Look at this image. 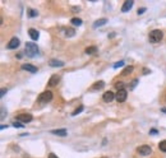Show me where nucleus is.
Wrapping results in <instances>:
<instances>
[{
    "instance_id": "aec40b11",
    "label": "nucleus",
    "mask_w": 166,
    "mask_h": 158,
    "mask_svg": "<svg viewBox=\"0 0 166 158\" xmlns=\"http://www.w3.org/2000/svg\"><path fill=\"white\" fill-rule=\"evenodd\" d=\"M133 69H134L133 66H127V68H125V69L123 70V73H121V74H123V75H128V74H130V73L133 72Z\"/></svg>"
},
{
    "instance_id": "0eeeda50",
    "label": "nucleus",
    "mask_w": 166,
    "mask_h": 158,
    "mask_svg": "<svg viewBox=\"0 0 166 158\" xmlns=\"http://www.w3.org/2000/svg\"><path fill=\"white\" fill-rule=\"evenodd\" d=\"M19 40L17 39V37H13L12 40L8 42V45H7V48L8 50H14V48H17L18 46H19Z\"/></svg>"
},
{
    "instance_id": "f257e3e1",
    "label": "nucleus",
    "mask_w": 166,
    "mask_h": 158,
    "mask_svg": "<svg viewBox=\"0 0 166 158\" xmlns=\"http://www.w3.org/2000/svg\"><path fill=\"white\" fill-rule=\"evenodd\" d=\"M24 48H26V55L28 58H35L39 55V47L35 42H26Z\"/></svg>"
},
{
    "instance_id": "2f4dec72",
    "label": "nucleus",
    "mask_w": 166,
    "mask_h": 158,
    "mask_svg": "<svg viewBox=\"0 0 166 158\" xmlns=\"http://www.w3.org/2000/svg\"><path fill=\"white\" fill-rule=\"evenodd\" d=\"M49 158H58V156H55L54 153H50L49 154Z\"/></svg>"
},
{
    "instance_id": "6e6552de",
    "label": "nucleus",
    "mask_w": 166,
    "mask_h": 158,
    "mask_svg": "<svg viewBox=\"0 0 166 158\" xmlns=\"http://www.w3.org/2000/svg\"><path fill=\"white\" fill-rule=\"evenodd\" d=\"M133 4H134V1H133V0H127V1H124L123 7H121V12H123V13L129 12V10L133 8Z\"/></svg>"
},
{
    "instance_id": "cd10ccee",
    "label": "nucleus",
    "mask_w": 166,
    "mask_h": 158,
    "mask_svg": "<svg viewBox=\"0 0 166 158\" xmlns=\"http://www.w3.org/2000/svg\"><path fill=\"white\" fill-rule=\"evenodd\" d=\"M146 12V8H141V9H138V15H141V14H143V13Z\"/></svg>"
},
{
    "instance_id": "7ed1b4c3",
    "label": "nucleus",
    "mask_w": 166,
    "mask_h": 158,
    "mask_svg": "<svg viewBox=\"0 0 166 158\" xmlns=\"http://www.w3.org/2000/svg\"><path fill=\"white\" fill-rule=\"evenodd\" d=\"M51 100H53V92L45 91V92H42V93H40L39 98H37V102H40V103H47V102H50Z\"/></svg>"
},
{
    "instance_id": "a878e982",
    "label": "nucleus",
    "mask_w": 166,
    "mask_h": 158,
    "mask_svg": "<svg viewBox=\"0 0 166 158\" xmlns=\"http://www.w3.org/2000/svg\"><path fill=\"white\" fill-rule=\"evenodd\" d=\"M13 126L14 127H24V124H21L19 121H14L13 122Z\"/></svg>"
},
{
    "instance_id": "423d86ee",
    "label": "nucleus",
    "mask_w": 166,
    "mask_h": 158,
    "mask_svg": "<svg viewBox=\"0 0 166 158\" xmlns=\"http://www.w3.org/2000/svg\"><path fill=\"white\" fill-rule=\"evenodd\" d=\"M32 115L31 114H19V115L17 116V121H21L23 122V124H27V122L32 121Z\"/></svg>"
},
{
    "instance_id": "bb28decb",
    "label": "nucleus",
    "mask_w": 166,
    "mask_h": 158,
    "mask_svg": "<svg viewBox=\"0 0 166 158\" xmlns=\"http://www.w3.org/2000/svg\"><path fill=\"white\" fill-rule=\"evenodd\" d=\"M138 84V79H134V80L132 82V84H130V87H129V89H134L135 88V86Z\"/></svg>"
},
{
    "instance_id": "ddd939ff",
    "label": "nucleus",
    "mask_w": 166,
    "mask_h": 158,
    "mask_svg": "<svg viewBox=\"0 0 166 158\" xmlns=\"http://www.w3.org/2000/svg\"><path fill=\"white\" fill-rule=\"evenodd\" d=\"M49 65L53 68H61L64 66V62L60 61V60H56V59H51L50 61H49Z\"/></svg>"
},
{
    "instance_id": "f704fd0d",
    "label": "nucleus",
    "mask_w": 166,
    "mask_h": 158,
    "mask_svg": "<svg viewBox=\"0 0 166 158\" xmlns=\"http://www.w3.org/2000/svg\"><path fill=\"white\" fill-rule=\"evenodd\" d=\"M102 158H106V157H102Z\"/></svg>"
},
{
    "instance_id": "473e14b6",
    "label": "nucleus",
    "mask_w": 166,
    "mask_h": 158,
    "mask_svg": "<svg viewBox=\"0 0 166 158\" xmlns=\"http://www.w3.org/2000/svg\"><path fill=\"white\" fill-rule=\"evenodd\" d=\"M143 72H145V74H148L149 70H148V69H143Z\"/></svg>"
},
{
    "instance_id": "dca6fc26",
    "label": "nucleus",
    "mask_w": 166,
    "mask_h": 158,
    "mask_svg": "<svg viewBox=\"0 0 166 158\" xmlns=\"http://www.w3.org/2000/svg\"><path fill=\"white\" fill-rule=\"evenodd\" d=\"M105 87V82L100 80V82H96V83L92 86V89H102Z\"/></svg>"
},
{
    "instance_id": "393cba45",
    "label": "nucleus",
    "mask_w": 166,
    "mask_h": 158,
    "mask_svg": "<svg viewBox=\"0 0 166 158\" xmlns=\"http://www.w3.org/2000/svg\"><path fill=\"white\" fill-rule=\"evenodd\" d=\"M115 87L118 88V91H120V89H124L123 87H124V84H123V82H118V83L115 84Z\"/></svg>"
},
{
    "instance_id": "f8f14e48",
    "label": "nucleus",
    "mask_w": 166,
    "mask_h": 158,
    "mask_svg": "<svg viewBox=\"0 0 166 158\" xmlns=\"http://www.w3.org/2000/svg\"><path fill=\"white\" fill-rule=\"evenodd\" d=\"M28 35H29V37H31L33 41H37V40H39V37H40L39 31H37V29H35V28H29L28 29Z\"/></svg>"
},
{
    "instance_id": "1a4fd4ad",
    "label": "nucleus",
    "mask_w": 166,
    "mask_h": 158,
    "mask_svg": "<svg viewBox=\"0 0 166 158\" xmlns=\"http://www.w3.org/2000/svg\"><path fill=\"white\" fill-rule=\"evenodd\" d=\"M59 80H60V77H59L58 74H54V75H51V78L49 79V86L50 87H55L56 84L59 83Z\"/></svg>"
},
{
    "instance_id": "6ab92c4d",
    "label": "nucleus",
    "mask_w": 166,
    "mask_h": 158,
    "mask_svg": "<svg viewBox=\"0 0 166 158\" xmlns=\"http://www.w3.org/2000/svg\"><path fill=\"white\" fill-rule=\"evenodd\" d=\"M70 22H72L73 26H78V27L82 26V19H79V18H72Z\"/></svg>"
},
{
    "instance_id": "4468645a",
    "label": "nucleus",
    "mask_w": 166,
    "mask_h": 158,
    "mask_svg": "<svg viewBox=\"0 0 166 158\" xmlns=\"http://www.w3.org/2000/svg\"><path fill=\"white\" fill-rule=\"evenodd\" d=\"M51 134L54 135H58V137H65L68 134V131L65 129H58V130H51Z\"/></svg>"
},
{
    "instance_id": "a211bd4d",
    "label": "nucleus",
    "mask_w": 166,
    "mask_h": 158,
    "mask_svg": "<svg viewBox=\"0 0 166 158\" xmlns=\"http://www.w3.org/2000/svg\"><path fill=\"white\" fill-rule=\"evenodd\" d=\"M64 31H65V36H67V37H73L75 35V32H74V29H73V28H65Z\"/></svg>"
},
{
    "instance_id": "72a5a7b5",
    "label": "nucleus",
    "mask_w": 166,
    "mask_h": 158,
    "mask_svg": "<svg viewBox=\"0 0 166 158\" xmlns=\"http://www.w3.org/2000/svg\"><path fill=\"white\" fill-rule=\"evenodd\" d=\"M161 111H162L164 114H166V107H162V108H161Z\"/></svg>"
},
{
    "instance_id": "9b49d317",
    "label": "nucleus",
    "mask_w": 166,
    "mask_h": 158,
    "mask_svg": "<svg viewBox=\"0 0 166 158\" xmlns=\"http://www.w3.org/2000/svg\"><path fill=\"white\" fill-rule=\"evenodd\" d=\"M114 98H115V94L113 93L111 91H107L104 93V96H102V100L105 101V102H111Z\"/></svg>"
},
{
    "instance_id": "7c9ffc66",
    "label": "nucleus",
    "mask_w": 166,
    "mask_h": 158,
    "mask_svg": "<svg viewBox=\"0 0 166 158\" xmlns=\"http://www.w3.org/2000/svg\"><path fill=\"white\" fill-rule=\"evenodd\" d=\"M1 112H3L1 114V120H3V119H4V115H5V108L4 107H1Z\"/></svg>"
},
{
    "instance_id": "f03ea898",
    "label": "nucleus",
    "mask_w": 166,
    "mask_h": 158,
    "mask_svg": "<svg viewBox=\"0 0 166 158\" xmlns=\"http://www.w3.org/2000/svg\"><path fill=\"white\" fill-rule=\"evenodd\" d=\"M162 37H164V33H162L161 29H153V31L149 33V42L152 43H157L160 42V41L162 40Z\"/></svg>"
},
{
    "instance_id": "9d476101",
    "label": "nucleus",
    "mask_w": 166,
    "mask_h": 158,
    "mask_svg": "<svg viewBox=\"0 0 166 158\" xmlns=\"http://www.w3.org/2000/svg\"><path fill=\"white\" fill-rule=\"evenodd\" d=\"M21 68H22V70H27L28 73H37V70H39L36 66H33L31 64H23Z\"/></svg>"
},
{
    "instance_id": "5701e85b",
    "label": "nucleus",
    "mask_w": 166,
    "mask_h": 158,
    "mask_svg": "<svg viewBox=\"0 0 166 158\" xmlns=\"http://www.w3.org/2000/svg\"><path fill=\"white\" fill-rule=\"evenodd\" d=\"M84 110V107H83V106H79V107H78L77 108V110H74V111H73V114H72V116H77L78 115V114H81V112H82V111Z\"/></svg>"
},
{
    "instance_id": "b1692460",
    "label": "nucleus",
    "mask_w": 166,
    "mask_h": 158,
    "mask_svg": "<svg viewBox=\"0 0 166 158\" xmlns=\"http://www.w3.org/2000/svg\"><path fill=\"white\" fill-rule=\"evenodd\" d=\"M124 65H125V61H124V60H120V61H118V62L114 64V69H118V68L124 66Z\"/></svg>"
},
{
    "instance_id": "c85d7f7f",
    "label": "nucleus",
    "mask_w": 166,
    "mask_h": 158,
    "mask_svg": "<svg viewBox=\"0 0 166 158\" xmlns=\"http://www.w3.org/2000/svg\"><path fill=\"white\" fill-rule=\"evenodd\" d=\"M157 133H159V131H157L156 129H151V130H149V134H151V135H156Z\"/></svg>"
},
{
    "instance_id": "f3484780",
    "label": "nucleus",
    "mask_w": 166,
    "mask_h": 158,
    "mask_svg": "<svg viewBox=\"0 0 166 158\" xmlns=\"http://www.w3.org/2000/svg\"><path fill=\"white\" fill-rule=\"evenodd\" d=\"M84 52H86L87 55H92V54L97 52V47H96V46H89V47L86 48V51H84Z\"/></svg>"
},
{
    "instance_id": "4be33fe9",
    "label": "nucleus",
    "mask_w": 166,
    "mask_h": 158,
    "mask_svg": "<svg viewBox=\"0 0 166 158\" xmlns=\"http://www.w3.org/2000/svg\"><path fill=\"white\" fill-rule=\"evenodd\" d=\"M37 15H39V13H37L35 9H29V10H28V17H29V18L37 17Z\"/></svg>"
},
{
    "instance_id": "39448f33",
    "label": "nucleus",
    "mask_w": 166,
    "mask_h": 158,
    "mask_svg": "<svg viewBox=\"0 0 166 158\" xmlns=\"http://www.w3.org/2000/svg\"><path fill=\"white\" fill-rule=\"evenodd\" d=\"M137 152L141 156H149L152 153V148L149 145H141L137 148Z\"/></svg>"
},
{
    "instance_id": "20e7f679",
    "label": "nucleus",
    "mask_w": 166,
    "mask_h": 158,
    "mask_svg": "<svg viewBox=\"0 0 166 158\" xmlns=\"http://www.w3.org/2000/svg\"><path fill=\"white\" fill-rule=\"evenodd\" d=\"M127 97H128L127 89H120V91H118L115 94V98L118 102H125V101H127Z\"/></svg>"
},
{
    "instance_id": "2eb2a0df",
    "label": "nucleus",
    "mask_w": 166,
    "mask_h": 158,
    "mask_svg": "<svg viewBox=\"0 0 166 158\" xmlns=\"http://www.w3.org/2000/svg\"><path fill=\"white\" fill-rule=\"evenodd\" d=\"M106 23H107V19H106V18H101V19H97V21L93 23V28H97V27L105 26Z\"/></svg>"
},
{
    "instance_id": "c756f323",
    "label": "nucleus",
    "mask_w": 166,
    "mask_h": 158,
    "mask_svg": "<svg viewBox=\"0 0 166 158\" xmlns=\"http://www.w3.org/2000/svg\"><path fill=\"white\" fill-rule=\"evenodd\" d=\"M5 93H7V89H5V88H3L1 89V93H0V96H1V97H4V94Z\"/></svg>"
},
{
    "instance_id": "412c9836",
    "label": "nucleus",
    "mask_w": 166,
    "mask_h": 158,
    "mask_svg": "<svg viewBox=\"0 0 166 158\" xmlns=\"http://www.w3.org/2000/svg\"><path fill=\"white\" fill-rule=\"evenodd\" d=\"M159 148H160V151H161V152H166V140L160 141Z\"/></svg>"
}]
</instances>
